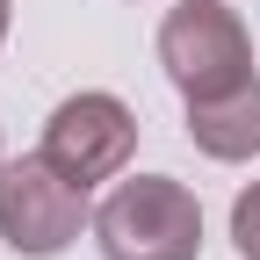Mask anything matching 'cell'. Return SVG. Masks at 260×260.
Wrapping results in <instances>:
<instances>
[{
  "instance_id": "6da1fadb",
  "label": "cell",
  "mask_w": 260,
  "mask_h": 260,
  "mask_svg": "<svg viewBox=\"0 0 260 260\" xmlns=\"http://www.w3.org/2000/svg\"><path fill=\"white\" fill-rule=\"evenodd\" d=\"M94 239L109 260H195L203 246V210L167 174L116 181V195L94 210Z\"/></svg>"
},
{
  "instance_id": "7a4b0ae2",
  "label": "cell",
  "mask_w": 260,
  "mask_h": 260,
  "mask_svg": "<svg viewBox=\"0 0 260 260\" xmlns=\"http://www.w3.org/2000/svg\"><path fill=\"white\" fill-rule=\"evenodd\" d=\"M159 65L188 102H217L253 80V37L224 0H181L159 22Z\"/></svg>"
},
{
  "instance_id": "3957f363",
  "label": "cell",
  "mask_w": 260,
  "mask_h": 260,
  "mask_svg": "<svg viewBox=\"0 0 260 260\" xmlns=\"http://www.w3.org/2000/svg\"><path fill=\"white\" fill-rule=\"evenodd\" d=\"M87 224V188L65 181L44 152L29 159H0V239L29 260H51L80 239Z\"/></svg>"
},
{
  "instance_id": "277c9868",
  "label": "cell",
  "mask_w": 260,
  "mask_h": 260,
  "mask_svg": "<svg viewBox=\"0 0 260 260\" xmlns=\"http://www.w3.org/2000/svg\"><path fill=\"white\" fill-rule=\"evenodd\" d=\"M37 152L65 181H80V188L116 181L130 167V152H138V116H130L116 94H65V102L51 109V123H44Z\"/></svg>"
},
{
  "instance_id": "5b68a950",
  "label": "cell",
  "mask_w": 260,
  "mask_h": 260,
  "mask_svg": "<svg viewBox=\"0 0 260 260\" xmlns=\"http://www.w3.org/2000/svg\"><path fill=\"white\" fill-rule=\"evenodd\" d=\"M188 138L210 159H253L260 152V80L217 94V102H188Z\"/></svg>"
},
{
  "instance_id": "8992f818",
  "label": "cell",
  "mask_w": 260,
  "mask_h": 260,
  "mask_svg": "<svg viewBox=\"0 0 260 260\" xmlns=\"http://www.w3.org/2000/svg\"><path fill=\"white\" fill-rule=\"evenodd\" d=\"M232 246H239L246 260H260V181L232 203Z\"/></svg>"
},
{
  "instance_id": "52a82bcc",
  "label": "cell",
  "mask_w": 260,
  "mask_h": 260,
  "mask_svg": "<svg viewBox=\"0 0 260 260\" xmlns=\"http://www.w3.org/2000/svg\"><path fill=\"white\" fill-rule=\"evenodd\" d=\"M8 8H15V0H0V44H8Z\"/></svg>"
}]
</instances>
